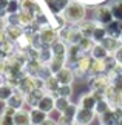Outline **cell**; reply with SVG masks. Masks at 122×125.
I'll return each instance as SVG.
<instances>
[{"instance_id": "6da1fadb", "label": "cell", "mask_w": 122, "mask_h": 125, "mask_svg": "<svg viewBox=\"0 0 122 125\" xmlns=\"http://www.w3.org/2000/svg\"><path fill=\"white\" fill-rule=\"evenodd\" d=\"M63 19L67 23L76 25L85 19V6L79 2H70L68 6L63 9Z\"/></svg>"}, {"instance_id": "7a4b0ae2", "label": "cell", "mask_w": 122, "mask_h": 125, "mask_svg": "<svg viewBox=\"0 0 122 125\" xmlns=\"http://www.w3.org/2000/svg\"><path fill=\"white\" fill-rule=\"evenodd\" d=\"M37 36H39V43H40V46H50L57 40L59 32H57L54 28H51L50 25H43V26L39 28Z\"/></svg>"}, {"instance_id": "3957f363", "label": "cell", "mask_w": 122, "mask_h": 125, "mask_svg": "<svg viewBox=\"0 0 122 125\" xmlns=\"http://www.w3.org/2000/svg\"><path fill=\"white\" fill-rule=\"evenodd\" d=\"M59 36L62 37L63 42L68 43V45L79 43L82 40V37H84V34L80 32L79 28H74V26H62L60 31H59Z\"/></svg>"}, {"instance_id": "277c9868", "label": "cell", "mask_w": 122, "mask_h": 125, "mask_svg": "<svg viewBox=\"0 0 122 125\" xmlns=\"http://www.w3.org/2000/svg\"><path fill=\"white\" fill-rule=\"evenodd\" d=\"M94 20L99 23V25H104V26H107L110 22L114 20L110 5H100V6H97L94 9Z\"/></svg>"}, {"instance_id": "5b68a950", "label": "cell", "mask_w": 122, "mask_h": 125, "mask_svg": "<svg viewBox=\"0 0 122 125\" xmlns=\"http://www.w3.org/2000/svg\"><path fill=\"white\" fill-rule=\"evenodd\" d=\"M91 62H93V57L87 56V54H84L77 62H74V76L87 77L88 71H90V66H91Z\"/></svg>"}, {"instance_id": "8992f818", "label": "cell", "mask_w": 122, "mask_h": 125, "mask_svg": "<svg viewBox=\"0 0 122 125\" xmlns=\"http://www.w3.org/2000/svg\"><path fill=\"white\" fill-rule=\"evenodd\" d=\"M77 108H79V105L70 104V105H68V107L60 113V117L57 119V124H59V125H71V124H74V117H76Z\"/></svg>"}, {"instance_id": "52a82bcc", "label": "cell", "mask_w": 122, "mask_h": 125, "mask_svg": "<svg viewBox=\"0 0 122 125\" xmlns=\"http://www.w3.org/2000/svg\"><path fill=\"white\" fill-rule=\"evenodd\" d=\"M94 116H96V111H94V110L79 107V108H77V113H76V117H74V124L90 125L93 122V119H94Z\"/></svg>"}, {"instance_id": "ba28073f", "label": "cell", "mask_w": 122, "mask_h": 125, "mask_svg": "<svg viewBox=\"0 0 122 125\" xmlns=\"http://www.w3.org/2000/svg\"><path fill=\"white\" fill-rule=\"evenodd\" d=\"M111 85V79L108 74H99V76H94V77L91 79V90L94 91H104L108 88V86Z\"/></svg>"}, {"instance_id": "9c48e42d", "label": "cell", "mask_w": 122, "mask_h": 125, "mask_svg": "<svg viewBox=\"0 0 122 125\" xmlns=\"http://www.w3.org/2000/svg\"><path fill=\"white\" fill-rule=\"evenodd\" d=\"M36 88V77L30 74H23L20 79H19V85H17V90L22 91L23 94H28L30 91H33Z\"/></svg>"}, {"instance_id": "30bf717a", "label": "cell", "mask_w": 122, "mask_h": 125, "mask_svg": "<svg viewBox=\"0 0 122 125\" xmlns=\"http://www.w3.org/2000/svg\"><path fill=\"white\" fill-rule=\"evenodd\" d=\"M37 108H40L42 111H45V113L50 114L51 111H54V110H56V97H54L51 93L45 94V96L40 99V102L37 104Z\"/></svg>"}, {"instance_id": "8fae6325", "label": "cell", "mask_w": 122, "mask_h": 125, "mask_svg": "<svg viewBox=\"0 0 122 125\" xmlns=\"http://www.w3.org/2000/svg\"><path fill=\"white\" fill-rule=\"evenodd\" d=\"M54 76L57 77V80H59L60 85H71V82L74 80V73H73V70L68 68V66L60 68Z\"/></svg>"}, {"instance_id": "7c38bea8", "label": "cell", "mask_w": 122, "mask_h": 125, "mask_svg": "<svg viewBox=\"0 0 122 125\" xmlns=\"http://www.w3.org/2000/svg\"><path fill=\"white\" fill-rule=\"evenodd\" d=\"M46 93L42 88H34L33 91H30L28 94H25V102L30 105V107H37V104L40 102V99L45 96Z\"/></svg>"}, {"instance_id": "4fadbf2b", "label": "cell", "mask_w": 122, "mask_h": 125, "mask_svg": "<svg viewBox=\"0 0 122 125\" xmlns=\"http://www.w3.org/2000/svg\"><path fill=\"white\" fill-rule=\"evenodd\" d=\"M104 97H105V99L110 102V105H111V107H118V105H119V100H121V97H122V93L116 90L113 85H110L108 88L105 90V93H104Z\"/></svg>"}, {"instance_id": "5bb4252c", "label": "cell", "mask_w": 122, "mask_h": 125, "mask_svg": "<svg viewBox=\"0 0 122 125\" xmlns=\"http://www.w3.org/2000/svg\"><path fill=\"white\" fill-rule=\"evenodd\" d=\"M102 45L107 48V51L110 52V54H114L116 51L119 50L122 46V42L119 37H114V36H107L104 40H102Z\"/></svg>"}, {"instance_id": "9a60e30c", "label": "cell", "mask_w": 122, "mask_h": 125, "mask_svg": "<svg viewBox=\"0 0 122 125\" xmlns=\"http://www.w3.org/2000/svg\"><path fill=\"white\" fill-rule=\"evenodd\" d=\"M5 104L9 105V107H12V108H16V110H20V108L23 107V104H26V102H25V94H23L22 91L16 90V91H14V94H12Z\"/></svg>"}, {"instance_id": "2e32d148", "label": "cell", "mask_w": 122, "mask_h": 125, "mask_svg": "<svg viewBox=\"0 0 122 125\" xmlns=\"http://www.w3.org/2000/svg\"><path fill=\"white\" fill-rule=\"evenodd\" d=\"M5 31H6V36H8V39L11 42H17L23 34H25L22 25H8Z\"/></svg>"}, {"instance_id": "e0dca14e", "label": "cell", "mask_w": 122, "mask_h": 125, "mask_svg": "<svg viewBox=\"0 0 122 125\" xmlns=\"http://www.w3.org/2000/svg\"><path fill=\"white\" fill-rule=\"evenodd\" d=\"M84 54H87V52L82 51V48L79 46V43H74V45H70L68 46V51H67V59L70 60V62H77L80 59Z\"/></svg>"}, {"instance_id": "ac0fdd59", "label": "cell", "mask_w": 122, "mask_h": 125, "mask_svg": "<svg viewBox=\"0 0 122 125\" xmlns=\"http://www.w3.org/2000/svg\"><path fill=\"white\" fill-rule=\"evenodd\" d=\"M14 124H16V125H33L31 124L30 111H26L25 108L17 110L16 114H14Z\"/></svg>"}, {"instance_id": "d6986e66", "label": "cell", "mask_w": 122, "mask_h": 125, "mask_svg": "<svg viewBox=\"0 0 122 125\" xmlns=\"http://www.w3.org/2000/svg\"><path fill=\"white\" fill-rule=\"evenodd\" d=\"M65 62H67V56H54L53 54L51 60L48 62V68H50V71L53 74H56L60 68H63Z\"/></svg>"}, {"instance_id": "ffe728a7", "label": "cell", "mask_w": 122, "mask_h": 125, "mask_svg": "<svg viewBox=\"0 0 122 125\" xmlns=\"http://www.w3.org/2000/svg\"><path fill=\"white\" fill-rule=\"evenodd\" d=\"M96 104H97V99L93 93H85L82 94V97L79 100V107L82 108H90V110H94L96 108Z\"/></svg>"}, {"instance_id": "44dd1931", "label": "cell", "mask_w": 122, "mask_h": 125, "mask_svg": "<svg viewBox=\"0 0 122 125\" xmlns=\"http://www.w3.org/2000/svg\"><path fill=\"white\" fill-rule=\"evenodd\" d=\"M96 26H97V22L96 20H82L79 23V30L80 32L84 34V37H91L93 36V32H94L96 30Z\"/></svg>"}, {"instance_id": "7402d4cb", "label": "cell", "mask_w": 122, "mask_h": 125, "mask_svg": "<svg viewBox=\"0 0 122 125\" xmlns=\"http://www.w3.org/2000/svg\"><path fill=\"white\" fill-rule=\"evenodd\" d=\"M30 116H31V124L33 125H40L48 117V113L42 111V110L37 108V107H33V110L30 111Z\"/></svg>"}, {"instance_id": "603a6c76", "label": "cell", "mask_w": 122, "mask_h": 125, "mask_svg": "<svg viewBox=\"0 0 122 125\" xmlns=\"http://www.w3.org/2000/svg\"><path fill=\"white\" fill-rule=\"evenodd\" d=\"M34 20H36V14L34 12H30L26 9H20L19 11V22H20L22 26H30L34 23Z\"/></svg>"}, {"instance_id": "cb8c5ba5", "label": "cell", "mask_w": 122, "mask_h": 125, "mask_svg": "<svg viewBox=\"0 0 122 125\" xmlns=\"http://www.w3.org/2000/svg\"><path fill=\"white\" fill-rule=\"evenodd\" d=\"M90 56L93 59H105V57L110 56V52L107 51V48L102 45V43H94V46L91 48Z\"/></svg>"}, {"instance_id": "d4e9b609", "label": "cell", "mask_w": 122, "mask_h": 125, "mask_svg": "<svg viewBox=\"0 0 122 125\" xmlns=\"http://www.w3.org/2000/svg\"><path fill=\"white\" fill-rule=\"evenodd\" d=\"M105 28H107V32H108V36L119 37L121 32H122V20H116V19H114V20L110 22Z\"/></svg>"}, {"instance_id": "484cf974", "label": "cell", "mask_w": 122, "mask_h": 125, "mask_svg": "<svg viewBox=\"0 0 122 125\" xmlns=\"http://www.w3.org/2000/svg\"><path fill=\"white\" fill-rule=\"evenodd\" d=\"M14 91H16V88H14L11 83H8V82L2 83L0 85V100H2V102H6V100L14 94Z\"/></svg>"}, {"instance_id": "4316f807", "label": "cell", "mask_w": 122, "mask_h": 125, "mask_svg": "<svg viewBox=\"0 0 122 125\" xmlns=\"http://www.w3.org/2000/svg\"><path fill=\"white\" fill-rule=\"evenodd\" d=\"M67 51H68V46H67V42L63 40H56L51 45V52L54 56H67Z\"/></svg>"}, {"instance_id": "83f0119b", "label": "cell", "mask_w": 122, "mask_h": 125, "mask_svg": "<svg viewBox=\"0 0 122 125\" xmlns=\"http://www.w3.org/2000/svg\"><path fill=\"white\" fill-rule=\"evenodd\" d=\"M99 117H100V124H104V125H116V124H118V117H116L113 108H110L108 111H105L104 114H100Z\"/></svg>"}, {"instance_id": "f1b7e54d", "label": "cell", "mask_w": 122, "mask_h": 125, "mask_svg": "<svg viewBox=\"0 0 122 125\" xmlns=\"http://www.w3.org/2000/svg\"><path fill=\"white\" fill-rule=\"evenodd\" d=\"M59 86H60V83L54 74H50L48 77H45V90H48V93H51V94L56 93Z\"/></svg>"}, {"instance_id": "f546056e", "label": "cell", "mask_w": 122, "mask_h": 125, "mask_svg": "<svg viewBox=\"0 0 122 125\" xmlns=\"http://www.w3.org/2000/svg\"><path fill=\"white\" fill-rule=\"evenodd\" d=\"M107 36H108V32H107V28H105L104 25H99V23H97V26H96L94 32H93L91 39L94 40V43H102V40H104Z\"/></svg>"}, {"instance_id": "4dcf8cb0", "label": "cell", "mask_w": 122, "mask_h": 125, "mask_svg": "<svg viewBox=\"0 0 122 125\" xmlns=\"http://www.w3.org/2000/svg\"><path fill=\"white\" fill-rule=\"evenodd\" d=\"M20 9H26L30 12H34L36 16L40 12V8L34 0H20Z\"/></svg>"}, {"instance_id": "1f68e13d", "label": "cell", "mask_w": 122, "mask_h": 125, "mask_svg": "<svg viewBox=\"0 0 122 125\" xmlns=\"http://www.w3.org/2000/svg\"><path fill=\"white\" fill-rule=\"evenodd\" d=\"M48 3H50V6L53 9V12H60L63 11L67 6H68V3H70V0H48Z\"/></svg>"}, {"instance_id": "d6a6232c", "label": "cell", "mask_w": 122, "mask_h": 125, "mask_svg": "<svg viewBox=\"0 0 122 125\" xmlns=\"http://www.w3.org/2000/svg\"><path fill=\"white\" fill-rule=\"evenodd\" d=\"M110 108H113V107L110 105V102H108V100H107L105 97H102V99H99V100H97L94 111H96V114H97V116H100V114H104L105 111H108Z\"/></svg>"}, {"instance_id": "836d02e7", "label": "cell", "mask_w": 122, "mask_h": 125, "mask_svg": "<svg viewBox=\"0 0 122 125\" xmlns=\"http://www.w3.org/2000/svg\"><path fill=\"white\" fill-rule=\"evenodd\" d=\"M110 8L116 20H122V0H113L110 3Z\"/></svg>"}, {"instance_id": "e575fe53", "label": "cell", "mask_w": 122, "mask_h": 125, "mask_svg": "<svg viewBox=\"0 0 122 125\" xmlns=\"http://www.w3.org/2000/svg\"><path fill=\"white\" fill-rule=\"evenodd\" d=\"M56 97V110L59 111V114L70 105V97H63V96H54Z\"/></svg>"}, {"instance_id": "d590c367", "label": "cell", "mask_w": 122, "mask_h": 125, "mask_svg": "<svg viewBox=\"0 0 122 125\" xmlns=\"http://www.w3.org/2000/svg\"><path fill=\"white\" fill-rule=\"evenodd\" d=\"M79 46L82 48L84 52H90L91 48L94 46V40H93L91 37H82V40L79 42Z\"/></svg>"}, {"instance_id": "8d00e7d4", "label": "cell", "mask_w": 122, "mask_h": 125, "mask_svg": "<svg viewBox=\"0 0 122 125\" xmlns=\"http://www.w3.org/2000/svg\"><path fill=\"white\" fill-rule=\"evenodd\" d=\"M20 11V0H8L6 14H16Z\"/></svg>"}, {"instance_id": "74e56055", "label": "cell", "mask_w": 122, "mask_h": 125, "mask_svg": "<svg viewBox=\"0 0 122 125\" xmlns=\"http://www.w3.org/2000/svg\"><path fill=\"white\" fill-rule=\"evenodd\" d=\"M71 85H60L57 88L56 93H53V96H63V97H70L71 96Z\"/></svg>"}, {"instance_id": "f35d334b", "label": "cell", "mask_w": 122, "mask_h": 125, "mask_svg": "<svg viewBox=\"0 0 122 125\" xmlns=\"http://www.w3.org/2000/svg\"><path fill=\"white\" fill-rule=\"evenodd\" d=\"M0 125H16L14 124V116H9V114L2 113L0 114Z\"/></svg>"}, {"instance_id": "ab89813d", "label": "cell", "mask_w": 122, "mask_h": 125, "mask_svg": "<svg viewBox=\"0 0 122 125\" xmlns=\"http://www.w3.org/2000/svg\"><path fill=\"white\" fill-rule=\"evenodd\" d=\"M111 85L118 91L122 93V74H118V76H114V77H111Z\"/></svg>"}, {"instance_id": "60d3db41", "label": "cell", "mask_w": 122, "mask_h": 125, "mask_svg": "<svg viewBox=\"0 0 122 125\" xmlns=\"http://www.w3.org/2000/svg\"><path fill=\"white\" fill-rule=\"evenodd\" d=\"M113 56H114V59H116V62H118L119 65H122V46H121L119 50H118V51L114 52Z\"/></svg>"}, {"instance_id": "b9f144b4", "label": "cell", "mask_w": 122, "mask_h": 125, "mask_svg": "<svg viewBox=\"0 0 122 125\" xmlns=\"http://www.w3.org/2000/svg\"><path fill=\"white\" fill-rule=\"evenodd\" d=\"M6 26H8V20H6L3 16H0V31L6 30Z\"/></svg>"}, {"instance_id": "7bdbcfd3", "label": "cell", "mask_w": 122, "mask_h": 125, "mask_svg": "<svg viewBox=\"0 0 122 125\" xmlns=\"http://www.w3.org/2000/svg\"><path fill=\"white\" fill-rule=\"evenodd\" d=\"M6 40H8L6 31H5V30H3V31H0V46H2V45H3V43L6 42Z\"/></svg>"}, {"instance_id": "ee69618b", "label": "cell", "mask_w": 122, "mask_h": 125, "mask_svg": "<svg viewBox=\"0 0 122 125\" xmlns=\"http://www.w3.org/2000/svg\"><path fill=\"white\" fill-rule=\"evenodd\" d=\"M40 125H57V121H54V119H51V117H46Z\"/></svg>"}, {"instance_id": "f6af8a7d", "label": "cell", "mask_w": 122, "mask_h": 125, "mask_svg": "<svg viewBox=\"0 0 122 125\" xmlns=\"http://www.w3.org/2000/svg\"><path fill=\"white\" fill-rule=\"evenodd\" d=\"M119 107L122 108V97H121V100H119Z\"/></svg>"}, {"instance_id": "bcb514c9", "label": "cell", "mask_w": 122, "mask_h": 125, "mask_svg": "<svg viewBox=\"0 0 122 125\" xmlns=\"http://www.w3.org/2000/svg\"><path fill=\"white\" fill-rule=\"evenodd\" d=\"M119 39H121V42H122V32H121V36H119Z\"/></svg>"}, {"instance_id": "7dc6e473", "label": "cell", "mask_w": 122, "mask_h": 125, "mask_svg": "<svg viewBox=\"0 0 122 125\" xmlns=\"http://www.w3.org/2000/svg\"><path fill=\"white\" fill-rule=\"evenodd\" d=\"M71 125H79V124H71Z\"/></svg>"}, {"instance_id": "c3c4849f", "label": "cell", "mask_w": 122, "mask_h": 125, "mask_svg": "<svg viewBox=\"0 0 122 125\" xmlns=\"http://www.w3.org/2000/svg\"><path fill=\"white\" fill-rule=\"evenodd\" d=\"M100 125H104V124H100Z\"/></svg>"}, {"instance_id": "681fc988", "label": "cell", "mask_w": 122, "mask_h": 125, "mask_svg": "<svg viewBox=\"0 0 122 125\" xmlns=\"http://www.w3.org/2000/svg\"><path fill=\"white\" fill-rule=\"evenodd\" d=\"M57 125H59V124H57Z\"/></svg>"}]
</instances>
